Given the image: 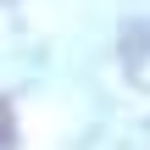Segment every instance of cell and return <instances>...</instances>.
<instances>
[{"mask_svg":"<svg viewBox=\"0 0 150 150\" xmlns=\"http://www.w3.org/2000/svg\"><path fill=\"white\" fill-rule=\"evenodd\" d=\"M17 145V117H11V106L0 100V150H11Z\"/></svg>","mask_w":150,"mask_h":150,"instance_id":"cell-1","label":"cell"}]
</instances>
